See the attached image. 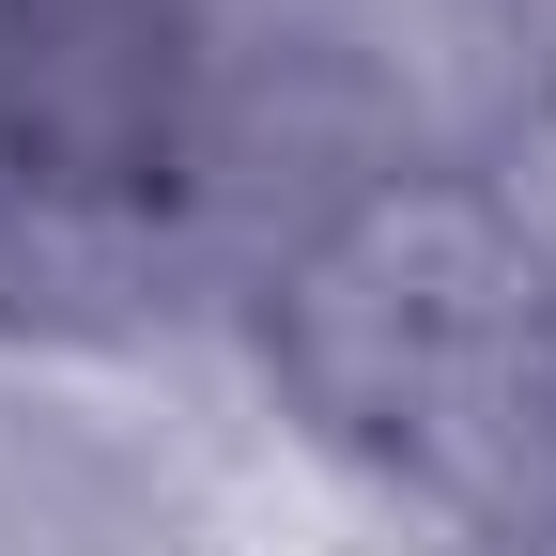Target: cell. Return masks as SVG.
Returning a JSON list of instances; mask_svg holds the SVG:
<instances>
[{
	"label": "cell",
	"instance_id": "6da1fadb",
	"mask_svg": "<svg viewBox=\"0 0 556 556\" xmlns=\"http://www.w3.org/2000/svg\"><path fill=\"white\" fill-rule=\"evenodd\" d=\"M309 387L448 526L556 556V263L495 217H371L309 263Z\"/></svg>",
	"mask_w": 556,
	"mask_h": 556
}]
</instances>
